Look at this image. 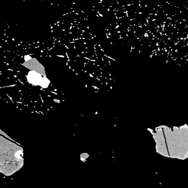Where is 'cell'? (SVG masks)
I'll use <instances>...</instances> for the list:
<instances>
[{
	"instance_id": "6da1fadb",
	"label": "cell",
	"mask_w": 188,
	"mask_h": 188,
	"mask_svg": "<svg viewBox=\"0 0 188 188\" xmlns=\"http://www.w3.org/2000/svg\"><path fill=\"white\" fill-rule=\"evenodd\" d=\"M29 81L35 85H37L39 83H40L41 78L39 74L32 72L29 74Z\"/></svg>"
},
{
	"instance_id": "7a4b0ae2",
	"label": "cell",
	"mask_w": 188,
	"mask_h": 188,
	"mask_svg": "<svg viewBox=\"0 0 188 188\" xmlns=\"http://www.w3.org/2000/svg\"><path fill=\"white\" fill-rule=\"evenodd\" d=\"M48 84H49V82H48V80L46 79H42V80H41L40 85L42 87H48Z\"/></svg>"
}]
</instances>
